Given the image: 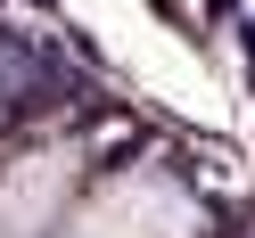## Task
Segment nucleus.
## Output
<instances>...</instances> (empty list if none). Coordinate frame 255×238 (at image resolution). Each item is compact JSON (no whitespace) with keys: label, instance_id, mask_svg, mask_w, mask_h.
I'll return each instance as SVG.
<instances>
[{"label":"nucleus","instance_id":"nucleus-2","mask_svg":"<svg viewBox=\"0 0 255 238\" xmlns=\"http://www.w3.org/2000/svg\"><path fill=\"white\" fill-rule=\"evenodd\" d=\"M231 8H239V0H206V25H214V17H231Z\"/></svg>","mask_w":255,"mask_h":238},{"label":"nucleus","instance_id":"nucleus-3","mask_svg":"<svg viewBox=\"0 0 255 238\" xmlns=\"http://www.w3.org/2000/svg\"><path fill=\"white\" fill-rule=\"evenodd\" d=\"M17 8H58V0H17Z\"/></svg>","mask_w":255,"mask_h":238},{"label":"nucleus","instance_id":"nucleus-1","mask_svg":"<svg viewBox=\"0 0 255 238\" xmlns=\"http://www.w3.org/2000/svg\"><path fill=\"white\" fill-rule=\"evenodd\" d=\"M148 8H156V17H165V25H173V33H189V41H198V17H189L181 0H148Z\"/></svg>","mask_w":255,"mask_h":238}]
</instances>
